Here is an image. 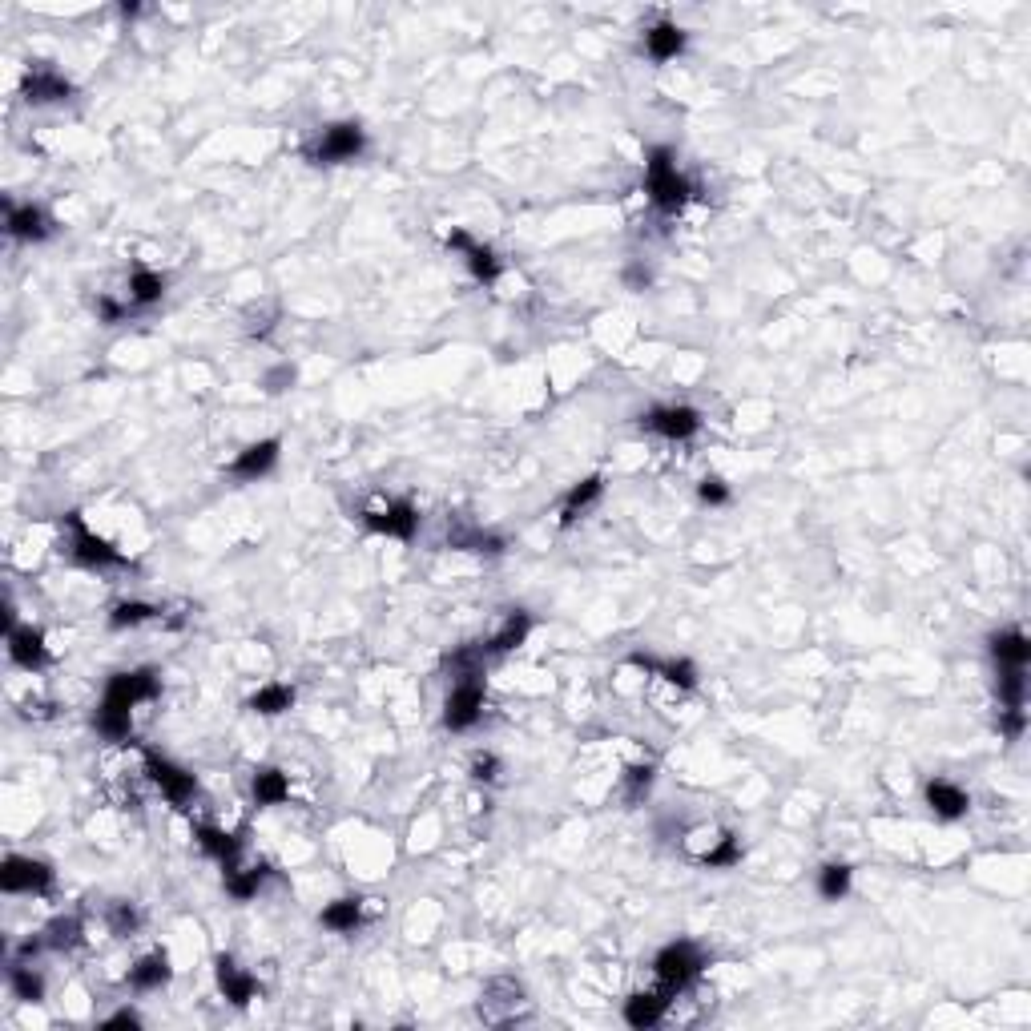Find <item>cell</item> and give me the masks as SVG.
<instances>
[{"mask_svg": "<svg viewBox=\"0 0 1031 1031\" xmlns=\"http://www.w3.org/2000/svg\"><path fill=\"white\" fill-rule=\"evenodd\" d=\"M846 891H850V866L846 862H826L818 870V895L826 903H838V899H846Z\"/></svg>", "mask_w": 1031, "mask_h": 1031, "instance_id": "cell-31", "label": "cell"}, {"mask_svg": "<svg viewBox=\"0 0 1031 1031\" xmlns=\"http://www.w3.org/2000/svg\"><path fill=\"white\" fill-rule=\"evenodd\" d=\"M93 725H97V733H101L105 742H117V746H125V742H129V733H133V721H129V713H121V709H109V705H101V709H97Z\"/></svg>", "mask_w": 1031, "mask_h": 1031, "instance_id": "cell-32", "label": "cell"}, {"mask_svg": "<svg viewBox=\"0 0 1031 1031\" xmlns=\"http://www.w3.org/2000/svg\"><path fill=\"white\" fill-rule=\"evenodd\" d=\"M649 782H653V766H633V770L625 774V798H629V802H641L645 790H649Z\"/></svg>", "mask_w": 1031, "mask_h": 1031, "instance_id": "cell-39", "label": "cell"}, {"mask_svg": "<svg viewBox=\"0 0 1031 1031\" xmlns=\"http://www.w3.org/2000/svg\"><path fill=\"white\" fill-rule=\"evenodd\" d=\"M73 536H69V556L77 560V564H85V568H125L129 560L109 544V540H101L97 532H89V524L81 520V512H65V520H61Z\"/></svg>", "mask_w": 1031, "mask_h": 1031, "instance_id": "cell-3", "label": "cell"}, {"mask_svg": "<svg viewBox=\"0 0 1031 1031\" xmlns=\"http://www.w3.org/2000/svg\"><path fill=\"white\" fill-rule=\"evenodd\" d=\"M0 887H5L9 895H45L53 887V866L41 862V858L13 854V858H5V866H0Z\"/></svg>", "mask_w": 1031, "mask_h": 1031, "instance_id": "cell-8", "label": "cell"}, {"mask_svg": "<svg viewBox=\"0 0 1031 1031\" xmlns=\"http://www.w3.org/2000/svg\"><path fill=\"white\" fill-rule=\"evenodd\" d=\"M166 294V278L154 270H133L129 278V307H154Z\"/></svg>", "mask_w": 1031, "mask_h": 1031, "instance_id": "cell-25", "label": "cell"}, {"mask_svg": "<svg viewBox=\"0 0 1031 1031\" xmlns=\"http://www.w3.org/2000/svg\"><path fill=\"white\" fill-rule=\"evenodd\" d=\"M645 190H649V202L661 210V214H677L689 198H693V186L689 178L677 170V158L669 145H657L649 150V162H645Z\"/></svg>", "mask_w": 1031, "mask_h": 1031, "instance_id": "cell-1", "label": "cell"}, {"mask_svg": "<svg viewBox=\"0 0 1031 1031\" xmlns=\"http://www.w3.org/2000/svg\"><path fill=\"white\" fill-rule=\"evenodd\" d=\"M359 923H363V899H335L323 911V927H331L339 935H351Z\"/></svg>", "mask_w": 1031, "mask_h": 1031, "instance_id": "cell-30", "label": "cell"}, {"mask_svg": "<svg viewBox=\"0 0 1031 1031\" xmlns=\"http://www.w3.org/2000/svg\"><path fill=\"white\" fill-rule=\"evenodd\" d=\"M262 383H266V391H270V395H278V391H286V387L294 383V367H274Z\"/></svg>", "mask_w": 1031, "mask_h": 1031, "instance_id": "cell-44", "label": "cell"}, {"mask_svg": "<svg viewBox=\"0 0 1031 1031\" xmlns=\"http://www.w3.org/2000/svg\"><path fill=\"white\" fill-rule=\"evenodd\" d=\"M45 947H53V951H69V947H77V939H81V919L77 915H61V919H53L49 927H45Z\"/></svg>", "mask_w": 1031, "mask_h": 1031, "instance_id": "cell-34", "label": "cell"}, {"mask_svg": "<svg viewBox=\"0 0 1031 1031\" xmlns=\"http://www.w3.org/2000/svg\"><path fill=\"white\" fill-rule=\"evenodd\" d=\"M294 705V689L290 685H262L250 701H246V709L250 713H262V717H278V713H286Z\"/></svg>", "mask_w": 1031, "mask_h": 1031, "instance_id": "cell-28", "label": "cell"}, {"mask_svg": "<svg viewBox=\"0 0 1031 1031\" xmlns=\"http://www.w3.org/2000/svg\"><path fill=\"white\" fill-rule=\"evenodd\" d=\"M641 431H653L661 439H693L701 431V415L685 403H673V407H653L641 415Z\"/></svg>", "mask_w": 1031, "mask_h": 1031, "instance_id": "cell-10", "label": "cell"}, {"mask_svg": "<svg viewBox=\"0 0 1031 1031\" xmlns=\"http://www.w3.org/2000/svg\"><path fill=\"white\" fill-rule=\"evenodd\" d=\"M1023 725H1027V713L1023 709H999V729H1003V738H1019L1023 733Z\"/></svg>", "mask_w": 1031, "mask_h": 1031, "instance_id": "cell-41", "label": "cell"}, {"mask_svg": "<svg viewBox=\"0 0 1031 1031\" xmlns=\"http://www.w3.org/2000/svg\"><path fill=\"white\" fill-rule=\"evenodd\" d=\"M262 878H266V866H262V862H258V866H238V862H230V866H226V891L246 903V899L258 895Z\"/></svg>", "mask_w": 1031, "mask_h": 1031, "instance_id": "cell-26", "label": "cell"}, {"mask_svg": "<svg viewBox=\"0 0 1031 1031\" xmlns=\"http://www.w3.org/2000/svg\"><path fill=\"white\" fill-rule=\"evenodd\" d=\"M363 528H371V532H379V536L411 540L415 528H419V512H415V504H407V500H387V504L363 512Z\"/></svg>", "mask_w": 1031, "mask_h": 1031, "instance_id": "cell-9", "label": "cell"}, {"mask_svg": "<svg viewBox=\"0 0 1031 1031\" xmlns=\"http://www.w3.org/2000/svg\"><path fill=\"white\" fill-rule=\"evenodd\" d=\"M363 129L355 121H339V125H327L311 145H307V162L311 166H339V162H355L363 154Z\"/></svg>", "mask_w": 1031, "mask_h": 1031, "instance_id": "cell-2", "label": "cell"}, {"mask_svg": "<svg viewBox=\"0 0 1031 1031\" xmlns=\"http://www.w3.org/2000/svg\"><path fill=\"white\" fill-rule=\"evenodd\" d=\"M5 226H9V234L13 238H21V242H45L49 234H53V222H49V214L41 210V206H5Z\"/></svg>", "mask_w": 1031, "mask_h": 1031, "instance_id": "cell-14", "label": "cell"}, {"mask_svg": "<svg viewBox=\"0 0 1031 1031\" xmlns=\"http://www.w3.org/2000/svg\"><path fill=\"white\" fill-rule=\"evenodd\" d=\"M701 862L709 866V870H725V866H738L742 862V842L733 838V834H721L705 854H701Z\"/></svg>", "mask_w": 1031, "mask_h": 1031, "instance_id": "cell-35", "label": "cell"}, {"mask_svg": "<svg viewBox=\"0 0 1031 1031\" xmlns=\"http://www.w3.org/2000/svg\"><path fill=\"white\" fill-rule=\"evenodd\" d=\"M484 713V677H460L452 681V693L444 701V725L452 733H464L480 721Z\"/></svg>", "mask_w": 1031, "mask_h": 1031, "instance_id": "cell-7", "label": "cell"}, {"mask_svg": "<svg viewBox=\"0 0 1031 1031\" xmlns=\"http://www.w3.org/2000/svg\"><path fill=\"white\" fill-rule=\"evenodd\" d=\"M653 282V274H649V266H641V262H633V266H625V286H633V290H645Z\"/></svg>", "mask_w": 1031, "mask_h": 1031, "instance_id": "cell-45", "label": "cell"}, {"mask_svg": "<svg viewBox=\"0 0 1031 1031\" xmlns=\"http://www.w3.org/2000/svg\"><path fill=\"white\" fill-rule=\"evenodd\" d=\"M1023 689H1027L1023 669L999 665V701H1003V709H1023Z\"/></svg>", "mask_w": 1031, "mask_h": 1031, "instance_id": "cell-37", "label": "cell"}, {"mask_svg": "<svg viewBox=\"0 0 1031 1031\" xmlns=\"http://www.w3.org/2000/svg\"><path fill=\"white\" fill-rule=\"evenodd\" d=\"M5 637H9V657H13V665H21V669H29V673H37V669L49 665V645H45V637H41L37 629H17V625H13Z\"/></svg>", "mask_w": 1031, "mask_h": 1031, "instance_id": "cell-15", "label": "cell"}, {"mask_svg": "<svg viewBox=\"0 0 1031 1031\" xmlns=\"http://www.w3.org/2000/svg\"><path fill=\"white\" fill-rule=\"evenodd\" d=\"M927 806L939 814V818H963L967 814V806H971V798L959 790V786H951V782H943V778H935V782H927Z\"/></svg>", "mask_w": 1031, "mask_h": 1031, "instance_id": "cell-21", "label": "cell"}, {"mask_svg": "<svg viewBox=\"0 0 1031 1031\" xmlns=\"http://www.w3.org/2000/svg\"><path fill=\"white\" fill-rule=\"evenodd\" d=\"M214 975H218L222 995H226L234 1007H246V1003L258 995V979H254V975H246L230 955H218V959H214Z\"/></svg>", "mask_w": 1031, "mask_h": 1031, "instance_id": "cell-16", "label": "cell"}, {"mask_svg": "<svg viewBox=\"0 0 1031 1031\" xmlns=\"http://www.w3.org/2000/svg\"><path fill=\"white\" fill-rule=\"evenodd\" d=\"M496 774H500V762L492 754H476L472 758V778L476 782H496Z\"/></svg>", "mask_w": 1031, "mask_h": 1031, "instance_id": "cell-42", "label": "cell"}, {"mask_svg": "<svg viewBox=\"0 0 1031 1031\" xmlns=\"http://www.w3.org/2000/svg\"><path fill=\"white\" fill-rule=\"evenodd\" d=\"M528 633H532V617H528L524 609H512V613H508V621H504V629L484 645V653H488V657L512 653V649H520V645L528 641Z\"/></svg>", "mask_w": 1031, "mask_h": 1031, "instance_id": "cell-20", "label": "cell"}, {"mask_svg": "<svg viewBox=\"0 0 1031 1031\" xmlns=\"http://www.w3.org/2000/svg\"><path fill=\"white\" fill-rule=\"evenodd\" d=\"M681 49H685V29L681 25L661 21V25L645 29V53L653 61H673V57H681Z\"/></svg>", "mask_w": 1031, "mask_h": 1031, "instance_id": "cell-18", "label": "cell"}, {"mask_svg": "<svg viewBox=\"0 0 1031 1031\" xmlns=\"http://www.w3.org/2000/svg\"><path fill=\"white\" fill-rule=\"evenodd\" d=\"M653 971H657L661 987H669V991L677 995V991H685V987L705 971V955H701V947H697V943L681 939V943H669V947H661V951H657Z\"/></svg>", "mask_w": 1031, "mask_h": 1031, "instance_id": "cell-4", "label": "cell"}, {"mask_svg": "<svg viewBox=\"0 0 1031 1031\" xmlns=\"http://www.w3.org/2000/svg\"><path fill=\"white\" fill-rule=\"evenodd\" d=\"M278 439H258V444H250L246 452H238V460L230 464V476L234 480H246V484H254V480H262L274 464H278Z\"/></svg>", "mask_w": 1031, "mask_h": 1031, "instance_id": "cell-13", "label": "cell"}, {"mask_svg": "<svg viewBox=\"0 0 1031 1031\" xmlns=\"http://www.w3.org/2000/svg\"><path fill=\"white\" fill-rule=\"evenodd\" d=\"M97 315H101V323L113 327V323H121V319L129 315V307H121V303H113V299H105V294H101V299H97Z\"/></svg>", "mask_w": 1031, "mask_h": 1031, "instance_id": "cell-43", "label": "cell"}, {"mask_svg": "<svg viewBox=\"0 0 1031 1031\" xmlns=\"http://www.w3.org/2000/svg\"><path fill=\"white\" fill-rule=\"evenodd\" d=\"M162 609L145 605V601H121L113 613H109V625L113 629H133V625H145V621H158Z\"/></svg>", "mask_w": 1031, "mask_h": 1031, "instance_id": "cell-33", "label": "cell"}, {"mask_svg": "<svg viewBox=\"0 0 1031 1031\" xmlns=\"http://www.w3.org/2000/svg\"><path fill=\"white\" fill-rule=\"evenodd\" d=\"M601 492H605V480L601 476H588V480H580L568 496H564V508H560V524L568 528V524H576L580 520V512H588L597 500H601Z\"/></svg>", "mask_w": 1031, "mask_h": 1031, "instance_id": "cell-23", "label": "cell"}, {"mask_svg": "<svg viewBox=\"0 0 1031 1031\" xmlns=\"http://www.w3.org/2000/svg\"><path fill=\"white\" fill-rule=\"evenodd\" d=\"M109 927H113V935H133V931L141 927L137 907H133V903H113V911H109Z\"/></svg>", "mask_w": 1031, "mask_h": 1031, "instance_id": "cell-38", "label": "cell"}, {"mask_svg": "<svg viewBox=\"0 0 1031 1031\" xmlns=\"http://www.w3.org/2000/svg\"><path fill=\"white\" fill-rule=\"evenodd\" d=\"M158 673L154 669H129V673H113L109 685H105V697L101 705L109 709H121V713H133V705L141 701H154L158 697Z\"/></svg>", "mask_w": 1031, "mask_h": 1031, "instance_id": "cell-5", "label": "cell"}, {"mask_svg": "<svg viewBox=\"0 0 1031 1031\" xmlns=\"http://www.w3.org/2000/svg\"><path fill=\"white\" fill-rule=\"evenodd\" d=\"M637 669H645V673H657L661 681H669V685H677V689H693L697 685V669L689 665V661H657V657H645V653H633L629 657Z\"/></svg>", "mask_w": 1031, "mask_h": 1031, "instance_id": "cell-19", "label": "cell"}, {"mask_svg": "<svg viewBox=\"0 0 1031 1031\" xmlns=\"http://www.w3.org/2000/svg\"><path fill=\"white\" fill-rule=\"evenodd\" d=\"M101 1027H141V1019H137V1011H117V1015H109Z\"/></svg>", "mask_w": 1031, "mask_h": 1031, "instance_id": "cell-46", "label": "cell"}, {"mask_svg": "<svg viewBox=\"0 0 1031 1031\" xmlns=\"http://www.w3.org/2000/svg\"><path fill=\"white\" fill-rule=\"evenodd\" d=\"M697 496H701V504H729V488H725V480H717V476H709V480H701L697 484Z\"/></svg>", "mask_w": 1031, "mask_h": 1031, "instance_id": "cell-40", "label": "cell"}, {"mask_svg": "<svg viewBox=\"0 0 1031 1031\" xmlns=\"http://www.w3.org/2000/svg\"><path fill=\"white\" fill-rule=\"evenodd\" d=\"M198 834V846L210 854V858H218L222 866H230V862H238V838L234 834H226V830H218V826H198L194 830Z\"/></svg>", "mask_w": 1031, "mask_h": 1031, "instance_id": "cell-27", "label": "cell"}, {"mask_svg": "<svg viewBox=\"0 0 1031 1031\" xmlns=\"http://www.w3.org/2000/svg\"><path fill=\"white\" fill-rule=\"evenodd\" d=\"M290 798V782H286V774L282 770H258L254 774V802L258 806H282Z\"/></svg>", "mask_w": 1031, "mask_h": 1031, "instance_id": "cell-29", "label": "cell"}, {"mask_svg": "<svg viewBox=\"0 0 1031 1031\" xmlns=\"http://www.w3.org/2000/svg\"><path fill=\"white\" fill-rule=\"evenodd\" d=\"M69 93H73V85H69L57 69H33V73L25 77V101H33V105L69 101Z\"/></svg>", "mask_w": 1031, "mask_h": 1031, "instance_id": "cell-17", "label": "cell"}, {"mask_svg": "<svg viewBox=\"0 0 1031 1031\" xmlns=\"http://www.w3.org/2000/svg\"><path fill=\"white\" fill-rule=\"evenodd\" d=\"M9 979H13V995H17L21 1003H41V999H45V979H41L33 967L21 963V967H13Z\"/></svg>", "mask_w": 1031, "mask_h": 1031, "instance_id": "cell-36", "label": "cell"}, {"mask_svg": "<svg viewBox=\"0 0 1031 1031\" xmlns=\"http://www.w3.org/2000/svg\"><path fill=\"white\" fill-rule=\"evenodd\" d=\"M669 1003H673V991L669 987H661V991H637V995H629L625 999V1023L629 1027H657L661 1019H665V1011H669Z\"/></svg>", "mask_w": 1031, "mask_h": 1031, "instance_id": "cell-12", "label": "cell"}, {"mask_svg": "<svg viewBox=\"0 0 1031 1031\" xmlns=\"http://www.w3.org/2000/svg\"><path fill=\"white\" fill-rule=\"evenodd\" d=\"M444 242H448V250H460V254H464V262H468V270H472V278H476V282L492 286V282L500 278V258H496V250H492V246L476 242V238H472V234H464V230H448V234H444Z\"/></svg>", "mask_w": 1031, "mask_h": 1031, "instance_id": "cell-11", "label": "cell"}, {"mask_svg": "<svg viewBox=\"0 0 1031 1031\" xmlns=\"http://www.w3.org/2000/svg\"><path fill=\"white\" fill-rule=\"evenodd\" d=\"M141 758H145V774H150V782L178 806V810H186L190 802H194V794H198V778L190 774V770H182V766H174L170 758H162V754H154V750H141Z\"/></svg>", "mask_w": 1031, "mask_h": 1031, "instance_id": "cell-6", "label": "cell"}, {"mask_svg": "<svg viewBox=\"0 0 1031 1031\" xmlns=\"http://www.w3.org/2000/svg\"><path fill=\"white\" fill-rule=\"evenodd\" d=\"M166 979H170V959H166V951H154V955H145V959H137V963L129 967V987H133V991H158Z\"/></svg>", "mask_w": 1031, "mask_h": 1031, "instance_id": "cell-22", "label": "cell"}, {"mask_svg": "<svg viewBox=\"0 0 1031 1031\" xmlns=\"http://www.w3.org/2000/svg\"><path fill=\"white\" fill-rule=\"evenodd\" d=\"M991 657H995L999 665H1007V669H1023L1027 657H1031V645H1027V637H1023L1019 629H1007V633H995V637H991Z\"/></svg>", "mask_w": 1031, "mask_h": 1031, "instance_id": "cell-24", "label": "cell"}]
</instances>
